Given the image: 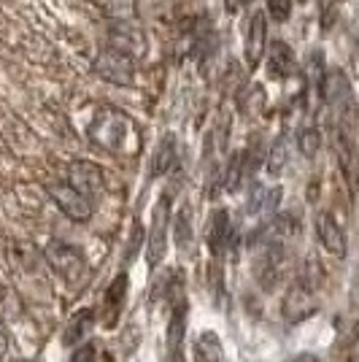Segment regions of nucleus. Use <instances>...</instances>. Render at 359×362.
<instances>
[{"mask_svg": "<svg viewBox=\"0 0 359 362\" xmlns=\"http://www.w3.org/2000/svg\"><path fill=\"white\" fill-rule=\"evenodd\" d=\"M90 136L95 138V144H100L108 151H124L127 149V141L133 136V122L127 119L124 114L114 111V108H105L100 111L95 122H92Z\"/></svg>", "mask_w": 359, "mask_h": 362, "instance_id": "obj_1", "label": "nucleus"}, {"mask_svg": "<svg viewBox=\"0 0 359 362\" xmlns=\"http://www.w3.org/2000/svg\"><path fill=\"white\" fill-rule=\"evenodd\" d=\"M44 259L49 262V268L60 276L68 284H78L87 273V259L84 255L65 241H52L44 249Z\"/></svg>", "mask_w": 359, "mask_h": 362, "instance_id": "obj_2", "label": "nucleus"}, {"mask_svg": "<svg viewBox=\"0 0 359 362\" xmlns=\"http://www.w3.org/2000/svg\"><path fill=\"white\" fill-rule=\"evenodd\" d=\"M98 78H103L114 87H133L135 81V57L124 54L119 49L108 46L103 52H98V57L92 62Z\"/></svg>", "mask_w": 359, "mask_h": 362, "instance_id": "obj_3", "label": "nucleus"}, {"mask_svg": "<svg viewBox=\"0 0 359 362\" xmlns=\"http://www.w3.org/2000/svg\"><path fill=\"white\" fill-rule=\"evenodd\" d=\"M49 195L54 200V206L60 209L68 219H73V222H87L92 216V197H87L84 192H78L73 184H68V181H60V184H52L49 187Z\"/></svg>", "mask_w": 359, "mask_h": 362, "instance_id": "obj_4", "label": "nucleus"}, {"mask_svg": "<svg viewBox=\"0 0 359 362\" xmlns=\"http://www.w3.org/2000/svg\"><path fill=\"white\" fill-rule=\"evenodd\" d=\"M167 225H170L167 197H160V203L154 209V219H151L149 243H146V262H149V268H157L163 262L165 252H167Z\"/></svg>", "mask_w": 359, "mask_h": 362, "instance_id": "obj_5", "label": "nucleus"}, {"mask_svg": "<svg viewBox=\"0 0 359 362\" xmlns=\"http://www.w3.org/2000/svg\"><path fill=\"white\" fill-rule=\"evenodd\" d=\"M108 38L114 49H119L130 57L146 54V33L138 28V22H111Z\"/></svg>", "mask_w": 359, "mask_h": 362, "instance_id": "obj_6", "label": "nucleus"}, {"mask_svg": "<svg viewBox=\"0 0 359 362\" xmlns=\"http://www.w3.org/2000/svg\"><path fill=\"white\" fill-rule=\"evenodd\" d=\"M314 295H316L314 284H308L305 279H298L284 300V317L289 319V322H300V319L311 317L316 308Z\"/></svg>", "mask_w": 359, "mask_h": 362, "instance_id": "obj_7", "label": "nucleus"}, {"mask_svg": "<svg viewBox=\"0 0 359 362\" xmlns=\"http://www.w3.org/2000/svg\"><path fill=\"white\" fill-rule=\"evenodd\" d=\"M316 235H319V243L324 246V252H329L332 257H346V252H348L346 233L343 227L335 222L332 214H316Z\"/></svg>", "mask_w": 359, "mask_h": 362, "instance_id": "obj_8", "label": "nucleus"}, {"mask_svg": "<svg viewBox=\"0 0 359 362\" xmlns=\"http://www.w3.org/2000/svg\"><path fill=\"white\" fill-rule=\"evenodd\" d=\"M265 44H268V16H265V11H254L249 16V25H246V46H243L246 62L252 68L262 60Z\"/></svg>", "mask_w": 359, "mask_h": 362, "instance_id": "obj_9", "label": "nucleus"}, {"mask_svg": "<svg viewBox=\"0 0 359 362\" xmlns=\"http://www.w3.org/2000/svg\"><path fill=\"white\" fill-rule=\"evenodd\" d=\"M68 184H73L78 192H84L87 197H98L103 192V173L100 168L84 163V160H76L68 168Z\"/></svg>", "mask_w": 359, "mask_h": 362, "instance_id": "obj_10", "label": "nucleus"}, {"mask_svg": "<svg viewBox=\"0 0 359 362\" xmlns=\"http://www.w3.org/2000/svg\"><path fill=\"white\" fill-rule=\"evenodd\" d=\"M233 238V225H230V214L225 209L213 211L211 216V230H208V249L213 259H222Z\"/></svg>", "mask_w": 359, "mask_h": 362, "instance_id": "obj_11", "label": "nucleus"}, {"mask_svg": "<svg viewBox=\"0 0 359 362\" xmlns=\"http://www.w3.org/2000/svg\"><path fill=\"white\" fill-rule=\"evenodd\" d=\"M298 71V60H295V52L286 41H276L268 52V74L273 78H289V76Z\"/></svg>", "mask_w": 359, "mask_h": 362, "instance_id": "obj_12", "label": "nucleus"}, {"mask_svg": "<svg viewBox=\"0 0 359 362\" xmlns=\"http://www.w3.org/2000/svg\"><path fill=\"white\" fill-rule=\"evenodd\" d=\"M278 200H281V187H273V189L259 187L252 195V200H249V214L270 222L276 216V211H278Z\"/></svg>", "mask_w": 359, "mask_h": 362, "instance_id": "obj_13", "label": "nucleus"}, {"mask_svg": "<svg viewBox=\"0 0 359 362\" xmlns=\"http://www.w3.org/2000/svg\"><path fill=\"white\" fill-rule=\"evenodd\" d=\"M173 163H176V138L163 136L160 146H157V149H154V154H151L149 173L154 176V179H157V176H165V173L173 168Z\"/></svg>", "mask_w": 359, "mask_h": 362, "instance_id": "obj_14", "label": "nucleus"}, {"mask_svg": "<svg viewBox=\"0 0 359 362\" xmlns=\"http://www.w3.org/2000/svg\"><path fill=\"white\" fill-rule=\"evenodd\" d=\"M92 325H95V311H92V308L78 311V314L71 319V325L65 327L62 346H76V344H81V341H84V335L92 330Z\"/></svg>", "mask_w": 359, "mask_h": 362, "instance_id": "obj_15", "label": "nucleus"}, {"mask_svg": "<svg viewBox=\"0 0 359 362\" xmlns=\"http://www.w3.org/2000/svg\"><path fill=\"white\" fill-rule=\"evenodd\" d=\"M184 338H187V303H179L167 325V354L184 351Z\"/></svg>", "mask_w": 359, "mask_h": 362, "instance_id": "obj_16", "label": "nucleus"}, {"mask_svg": "<svg viewBox=\"0 0 359 362\" xmlns=\"http://www.w3.org/2000/svg\"><path fill=\"white\" fill-rule=\"evenodd\" d=\"M124 298H127V276L122 273V276H117L114 281H111V287L105 289V311H108V325H114L117 322V317H119L122 311V303H124Z\"/></svg>", "mask_w": 359, "mask_h": 362, "instance_id": "obj_17", "label": "nucleus"}, {"mask_svg": "<svg viewBox=\"0 0 359 362\" xmlns=\"http://www.w3.org/2000/svg\"><path fill=\"white\" fill-rule=\"evenodd\" d=\"M195 362H222V341L216 332H200L195 338Z\"/></svg>", "mask_w": 359, "mask_h": 362, "instance_id": "obj_18", "label": "nucleus"}, {"mask_svg": "<svg viewBox=\"0 0 359 362\" xmlns=\"http://www.w3.org/2000/svg\"><path fill=\"white\" fill-rule=\"evenodd\" d=\"M98 3L111 22H135L138 19V0H98Z\"/></svg>", "mask_w": 359, "mask_h": 362, "instance_id": "obj_19", "label": "nucleus"}, {"mask_svg": "<svg viewBox=\"0 0 359 362\" xmlns=\"http://www.w3.org/2000/svg\"><path fill=\"white\" fill-rule=\"evenodd\" d=\"M173 238L181 252H189L192 246V209L189 206H181L176 219H173Z\"/></svg>", "mask_w": 359, "mask_h": 362, "instance_id": "obj_20", "label": "nucleus"}, {"mask_svg": "<svg viewBox=\"0 0 359 362\" xmlns=\"http://www.w3.org/2000/svg\"><path fill=\"white\" fill-rule=\"evenodd\" d=\"M289 157H292V141H289V136H278V141L273 144V149L268 154L270 176H281L284 168L289 165Z\"/></svg>", "mask_w": 359, "mask_h": 362, "instance_id": "obj_21", "label": "nucleus"}, {"mask_svg": "<svg viewBox=\"0 0 359 362\" xmlns=\"http://www.w3.org/2000/svg\"><path fill=\"white\" fill-rule=\"evenodd\" d=\"M298 146H300V151L308 157V160H314L316 151H319V146H322V133H319L316 127H305V130H300Z\"/></svg>", "mask_w": 359, "mask_h": 362, "instance_id": "obj_22", "label": "nucleus"}, {"mask_svg": "<svg viewBox=\"0 0 359 362\" xmlns=\"http://www.w3.org/2000/svg\"><path fill=\"white\" fill-rule=\"evenodd\" d=\"M268 14L273 22H286L292 16V0H268Z\"/></svg>", "mask_w": 359, "mask_h": 362, "instance_id": "obj_23", "label": "nucleus"}, {"mask_svg": "<svg viewBox=\"0 0 359 362\" xmlns=\"http://www.w3.org/2000/svg\"><path fill=\"white\" fill-rule=\"evenodd\" d=\"M71 362H98V349H95V344H81L73 351Z\"/></svg>", "mask_w": 359, "mask_h": 362, "instance_id": "obj_24", "label": "nucleus"}, {"mask_svg": "<svg viewBox=\"0 0 359 362\" xmlns=\"http://www.w3.org/2000/svg\"><path fill=\"white\" fill-rule=\"evenodd\" d=\"M249 3H252V0H225V8H227V14H238Z\"/></svg>", "mask_w": 359, "mask_h": 362, "instance_id": "obj_25", "label": "nucleus"}, {"mask_svg": "<svg viewBox=\"0 0 359 362\" xmlns=\"http://www.w3.org/2000/svg\"><path fill=\"white\" fill-rule=\"evenodd\" d=\"M6 351H8V341H6V335H3V330H0V362H3V357H6Z\"/></svg>", "mask_w": 359, "mask_h": 362, "instance_id": "obj_26", "label": "nucleus"}, {"mask_svg": "<svg viewBox=\"0 0 359 362\" xmlns=\"http://www.w3.org/2000/svg\"><path fill=\"white\" fill-rule=\"evenodd\" d=\"M292 362H319V357L316 354H298Z\"/></svg>", "mask_w": 359, "mask_h": 362, "instance_id": "obj_27", "label": "nucleus"}, {"mask_svg": "<svg viewBox=\"0 0 359 362\" xmlns=\"http://www.w3.org/2000/svg\"><path fill=\"white\" fill-rule=\"evenodd\" d=\"M167 362H187V357H184V351H173V354H167Z\"/></svg>", "mask_w": 359, "mask_h": 362, "instance_id": "obj_28", "label": "nucleus"}, {"mask_svg": "<svg viewBox=\"0 0 359 362\" xmlns=\"http://www.w3.org/2000/svg\"><path fill=\"white\" fill-rule=\"evenodd\" d=\"M327 3H335V0H327Z\"/></svg>", "mask_w": 359, "mask_h": 362, "instance_id": "obj_29", "label": "nucleus"}, {"mask_svg": "<svg viewBox=\"0 0 359 362\" xmlns=\"http://www.w3.org/2000/svg\"><path fill=\"white\" fill-rule=\"evenodd\" d=\"M300 3H305V0H300Z\"/></svg>", "mask_w": 359, "mask_h": 362, "instance_id": "obj_30", "label": "nucleus"}]
</instances>
